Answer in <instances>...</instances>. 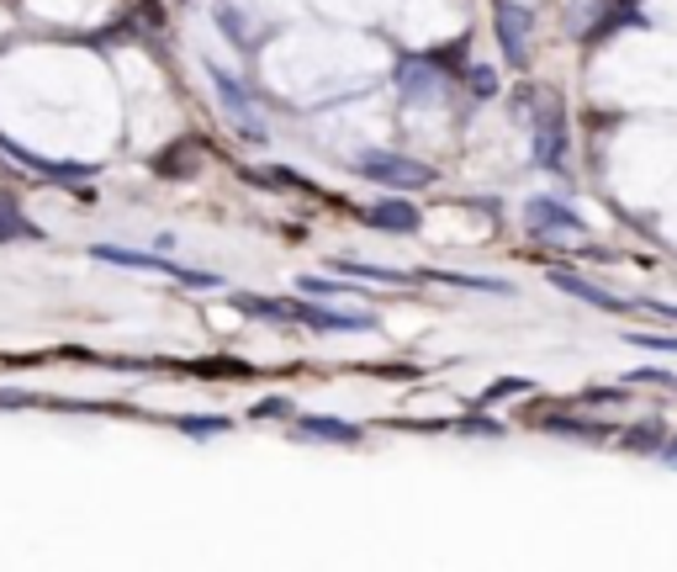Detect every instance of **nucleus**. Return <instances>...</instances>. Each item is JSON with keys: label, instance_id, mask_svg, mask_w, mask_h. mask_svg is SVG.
I'll use <instances>...</instances> for the list:
<instances>
[{"label": "nucleus", "instance_id": "obj_1", "mask_svg": "<svg viewBox=\"0 0 677 572\" xmlns=\"http://www.w3.org/2000/svg\"><path fill=\"white\" fill-rule=\"evenodd\" d=\"M355 170L365 181L387 186V191H424V186H435V170L408 160V154H365V160H355Z\"/></svg>", "mask_w": 677, "mask_h": 572}, {"label": "nucleus", "instance_id": "obj_2", "mask_svg": "<svg viewBox=\"0 0 677 572\" xmlns=\"http://www.w3.org/2000/svg\"><path fill=\"white\" fill-rule=\"evenodd\" d=\"M286 319L318 328V334H360L376 328V313H355V308H328V302H286Z\"/></svg>", "mask_w": 677, "mask_h": 572}, {"label": "nucleus", "instance_id": "obj_3", "mask_svg": "<svg viewBox=\"0 0 677 572\" xmlns=\"http://www.w3.org/2000/svg\"><path fill=\"white\" fill-rule=\"evenodd\" d=\"M96 260H112V265H127V271H154V276H175V282H191V286H217V276H201V271H186L164 254H138V249H117V245H90Z\"/></svg>", "mask_w": 677, "mask_h": 572}, {"label": "nucleus", "instance_id": "obj_4", "mask_svg": "<svg viewBox=\"0 0 677 572\" xmlns=\"http://www.w3.org/2000/svg\"><path fill=\"white\" fill-rule=\"evenodd\" d=\"M529 27L535 16L514 5V0H498V42H503V59L509 64H529Z\"/></svg>", "mask_w": 677, "mask_h": 572}, {"label": "nucleus", "instance_id": "obj_5", "mask_svg": "<svg viewBox=\"0 0 677 572\" xmlns=\"http://www.w3.org/2000/svg\"><path fill=\"white\" fill-rule=\"evenodd\" d=\"M529 127H535V164L540 170H561V160H566V127H561L556 101H546V112L529 117Z\"/></svg>", "mask_w": 677, "mask_h": 572}, {"label": "nucleus", "instance_id": "obj_6", "mask_svg": "<svg viewBox=\"0 0 677 572\" xmlns=\"http://www.w3.org/2000/svg\"><path fill=\"white\" fill-rule=\"evenodd\" d=\"M398 96L402 101H435V96H444V75H439L429 59H402L398 64Z\"/></svg>", "mask_w": 677, "mask_h": 572}, {"label": "nucleus", "instance_id": "obj_7", "mask_svg": "<svg viewBox=\"0 0 677 572\" xmlns=\"http://www.w3.org/2000/svg\"><path fill=\"white\" fill-rule=\"evenodd\" d=\"M551 286H561L566 297H577V302H588V308H603V313H625V308H630L625 297L603 291V286H593L588 276H577V271H551Z\"/></svg>", "mask_w": 677, "mask_h": 572}, {"label": "nucleus", "instance_id": "obj_8", "mask_svg": "<svg viewBox=\"0 0 677 572\" xmlns=\"http://www.w3.org/2000/svg\"><path fill=\"white\" fill-rule=\"evenodd\" d=\"M524 217H529V228H540V234H551V228H561V234H588L582 217H577L572 207H561L556 197H529Z\"/></svg>", "mask_w": 677, "mask_h": 572}, {"label": "nucleus", "instance_id": "obj_9", "mask_svg": "<svg viewBox=\"0 0 677 572\" xmlns=\"http://www.w3.org/2000/svg\"><path fill=\"white\" fill-rule=\"evenodd\" d=\"M365 223H371V228H392V234H413V228L424 223V212L413 202H381L365 212Z\"/></svg>", "mask_w": 677, "mask_h": 572}, {"label": "nucleus", "instance_id": "obj_10", "mask_svg": "<svg viewBox=\"0 0 677 572\" xmlns=\"http://www.w3.org/2000/svg\"><path fill=\"white\" fill-rule=\"evenodd\" d=\"M212 85H217V96H223V107L239 117L249 133H260V117H254V101L243 96V85L234 80V75H223V70H212Z\"/></svg>", "mask_w": 677, "mask_h": 572}, {"label": "nucleus", "instance_id": "obj_11", "mask_svg": "<svg viewBox=\"0 0 677 572\" xmlns=\"http://www.w3.org/2000/svg\"><path fill=\"white\" fill-rule=\"evenodd\" d=\"M429 282H444V286H466V291H492V297H514V286L503 276H461V271H418Z\"/></svg>", "mask_w": 677, "mask_h": 572}, {"label": "nucleus", "instance_id": "obj_12", "mask_svg": "<svg viewBox=\"0 0 677 572\" xmlns=\"http://www.w3.org/2000/svg\"><path fill=\"white\" fill-rule=\"evenodd\" d=\"M297 435H302V440H334V446H360V430H350V424H334V419H302V424H297Z\"/></svg>", "mask_w": 677, "mask_h": 572}, {"label": "nucleus", "instance_id": "obj_13", "mask_svg": "<svg viewBox=\"0 0 677 572\" xmlns=\"http://www.w3.org/2000/svg\"><path fill=\"white\" fill-rule=\"evenodd\" d=\"M344 276H360V282H408V271H392V265H371V260H339Z\"/></svg>", "mask_w": 677, "mask_h": 572}, {"label": "nucleus", "instance_id": "obj_14", "mask_svg": "<svg viewBox=\"0 0 677 572\" xmlns=\"http://www.w3.org/2000/svg\"><path fill=\"white\" fill-rule=\"evenodd\" d=\"M217 22H223V27H228V38H239L243 48L254 42V33H243V16H239V11H228V5H217Z\"/></svg>", "mask_w": 677, "mask_h": 572}, {"label": "nucleus", "instance_id": "obj_15", "mask_svg": "<svg viewBox=\"0 0 677 572\" xmlns=\"http://www.w3.org/2000/svg\"><path fill=\"white\" fill-rule=\"evenodd\" d=\"M175 430H186V435H217V430H228V419H175Z\"/></svg>", "mask_w": 677, "mask_h": 572}, {"label": "nucleus", "instance_id": "obj_16", "mask_svg": "<svg viewBox=\"0 0 677 572\" xmlns=\"http://www.w3.org/2000/svg\"><path fill=\"white\" fill-rule=\"evenodd\" d=\"M630 345H640V350H667V356H677V339H667V334H630Z\"/></svg>", "mask_w": 677, "mask_h": 572}, {"label": "nucleus", "instance_id": "obj_17", "mask_svg": "<svg viewBox=\"0 0 677 572\" xmlns=\"http://www.w3.org/2000/svg\"><path fill=\"white\" fill-rule=\"evenodd\" d=\"M297 286H302L308 297H334V291H344L339 282H323V276H297Z\"/></svg>", "mask_w": 677, "mask_h": 572}, {"label": "nucleus", "instance_id": "obj_18", "mask_svg": "<svg viewBox=\"0 0 677 572\" xmlns=\"http://www.w3.org/2000/svg\"><path fill=\"white\" fill-rule=\"evenodd\" d=\"M466 85H472L477 96H498V75H492V70H472V75H466Z\"/></svg>", "mask_w": 677, "mask_h": 572}, {"label": "nucleus", "instance_id": "obj_19", "mask_svg": "<svg viewBox=\"0 0 677 572\" xmlns=\"http://www.w3.org/2000/svg\"><path fill=\"white\" fill-rule=\"evenodd\" d=\"M291 413V398H265V403H254V419H286Z\"/></svg>", "mask_w": 677, "mask_h": 572}, {"label": "nucleus", "instance_id": "obj_20", "mask_svg": "<svg viewBox=\"0 0 677 572\" xmlns=\"http://www.w3.org/2000/svg\"><path fill=\"white\" fill-rule=\"evenodd\" d=\"M625 446H662V430H656V424H640V430L625 435Z\"/></svg>", "mask_w": 677, "mask_h": 572}, {"label": "nucleus", "instance_id": "obj_21", "mask_svg": "<svg viewBox=\"0 0 677 572\" xmlns=\"http://www.w3.org/2000/svg\"><path fill=\"white\" fill-rule=\"evenodd\" d=\"M5 234H33V239H38V228H27L22 217H11V212L0 207V239H5Z\"/></svg>", "mask_w": 677, "mask_h": 572}, {"label": "nucleus", "instance_id": "obj_22", "mask_svg": "<svg viewBox=\"0 0 677 572\" xmlns=\"http://www.w3.org/2000/svg\"><path fill=\"white\" fill-rule=\"evenodd\" d=\"M636 308H645V313H656V319H677V308H673V302H656V297H640Z\"/></svg>", "mask_w": 677, "mask_h": 572}, {"label": "nucleus", "instance_id": "obj_23", "mask_svg": "<svg viewBox=\"0 0 677 572\" xmlns=\"http://www.w3.org/2000/svg\"><path fill=\"white\" fill-rule=\"evenodd\" d=\"M636 382H662V387H677L673 371H636Z\"/></svg>", "mask_w": 677, "mask_h": 572}, {"label": "nucleus", "instance_id": "obj_24", "mask_svg": "<svg viewBox=\"0 0 677 572\" xmlns=\"http://www.w3.org/2000/svg\"><path fill=\"white\" fill-rule=\"evenodd\" d=\"M461 430H466V435H498V424H492V419H487V424H481V419H472V424H461Z\"/></svg>", "mask_w": 677, "mask_h": 572}, {"label": "nucleus", "instance_id": "obj_25", "mask_svg": "<svg viewBox=\"0 0 677 572\" xmlns=\"http://www.w3.org/2000/svg\"><path fill=\"white\" fill-rule=\"evenodd\" d=\"M662 461H667V467H677V440H673V446H662Z\"/></svg>", "mask_w": 677, "mask_h": 572}]
</instances>
